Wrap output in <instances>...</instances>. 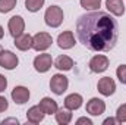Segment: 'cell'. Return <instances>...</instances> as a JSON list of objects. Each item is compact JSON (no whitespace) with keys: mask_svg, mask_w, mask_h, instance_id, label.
I'll list each match as a JSON object with an SVG mask.
<instances>
[{"mask_svg":"<svg viewBox=\"0 0 126 125\" xmlns=\"http://www.w3.org/2000/svg\"><path fill=\"white\" fill-rule=\"evenodd\" d=\"M69 87V80L63 74H54L50 80V90L56 96H63V93Z\"/></svg>","mask_w":126,"mask_h":125,"instance_id":"277c9868","label":"cell"},{"mask_svg":"<svg viewBox=\"0 0 126 125\" xmlns=\"http://www.w3.org/2000/svg\"><path fill=\"white\" fill-rule=\"evenodd\" d=\"M18 63H19V59L13 52H10V50H3L1 52V55H0V68L12 71V69H15L18 66Z\"/></svg>","mask_w":126,"mask_h":125,"instance_id":"30bf717a","label":"cell"},{"mask_svg":"<svg viewBox=\"0 0 126 125\" xmlns=\"http://www.w3.org/2000/svg\"><path fill=\"white\" fill-rule=\"evenodd\" d=\"M7 88V78L0 74V93H3Z\"/></svg>","mask_w":126,"mask_h":125,"instance_id":"484cf974","label":"cell"},{"mask_svg":"<svg viewBox=\"0 0 126 125\" xmlns=\"http://www.w3.org/2000/svg\"><path fill=\"white\" fill-rule=\"evenodd\" d=\"M13 44H15V47H16L18 50H21V52H27V50L32 49V35L24 32V34H21L19 37L15 38Z\"/></svg>","mask_w":126,"mask_h":125,"instance_id":"9a60e30c","label":"cell"},{"mask_svg":"<svg viewBox=\"0 0 126 125\" xmlns=\"http://www.w3.org/2000/svg\"><path fill=\"white\" fill-rule=\"evenodd\" d=\"M7 28H9V34L13 38L19 37L21 34H24V31H25V21H24V18L21 15L12 16L9 19V22H7Z\"/></svg>","mask_w":126,"mask_h":125,"instance_id":"8992f818","label":"cell"},{"mask_svg":"<svg viewBox=\"0 0 126 125\" xmlns=\"http://www.w3.org/2000/svg\"><path fill=\"white\" fill-rule=\"evenodd\" d=\"M57 46L63 50H69L75 46V35L72 31H63L57 37Z\"/></svg>","mask_w":126,"mask_h":125,"instance_id":"7c38bea8","label":"cell"},{"mask_svg":"<svg viewBox=\"0 0 126 125\" xmlns=\"http://www.w3.org/2000/svg\"><path fill=\"white\" fill-rule=\"evenodd\" d=\"M1 52H3V47H1V46H0V55H1Z\"/></svg>","mask_w":126,"mask_h":125,"instance_id":"4dcf8cb0","label":"cell"},{"mask_svg":"<svg viewBox=\"0 0 126 125\" xmlns=\"http://www.w3.org/2000/svg\"><path fill=\"white\" fill-rule=\"evenodd\" d=\"M7 107H9V103H7V100H6V97L0 96V113L4 112V110H7Z\"/></svg>","mask_w":126,"mask_h":125,"instance_id":"d4e9b609","label":"cell"},{"mask_svg":"<svg viewBox=\"0 0 126 125\" xmlns=\"http://www.w3.org/2000/svg\"><path fill=\"white\" fill-rule=\"evenodd\" d=\"M79 3L85 10H98L101 7V0H79Z\"/></svg>","mask_w":126,"mask_h":125,"instance_id":"44dd1931","label":"cell"},{"mask_svg":"<svg viewBox=\"0 0 126 125\" xmlns=\"http://www.w3.org/2000/svg\"><path fill=\"white\" fill-rule=\"evenodd\" d=\"M85 109H87V113H90L91 116H100L106 112V103H104V100H101L98 97H93L87 102Z\"/></svg>","mask_w":126,"mask_h":125,"instance_id":"9c48e42d","label":"cell"},{"mask_svg":"<svg viewBox=\"0 0 126 125\" xmlns=\"http://www.w3.org/2000/svg\"><path fill=\"white\" fill-rule=\"evenodd\" d=\"M54 68H57L59 71H70L73 68V59L66 55H60L54 61Z\"/></svg>","mask_w":126,"mask_h":125,"instance_id":"ac0fdd59","label":"cell"},{"mask_svg":"<svg viewBox=\"0 0 126 125\" xmlns=\"http://www.w3.org/2000/svg\"><path fill=\"white\" fill-rule=\"evenodd\" d=\"M63 19H64V13H63L62 7L53 4L50 7H47L46 13H44V21L48 27L51 28H59L62 25Z\"/></svg>","mask_w":126,"mask_h":125,"instance_id":"7a4b0ae2","label":"cell"},{"mask_svg":"<svg viewBox=\"0 0 126 125\" xmlns=\"http://www.w3.org/2000/svg\"><path fill=\"white\" fill-rule=\"evenodd\" d=\"M44 3H46V0H25V7L28 12L35 13L44 6Z\"/></svg>","mask_w":126,"mask_h":125,"instance_id":"ffe728a7","label":"cell"},{"mask_svg":"<svg viewBox=\"0 0 126 125\" xmlns=\"http://www.w3.org/2000/svg\"><path fill=\"white\" fill-rule=\"evenodd\" d=\"M109 65H110V61H109L107 56H104V55H95V56L91 58L88 66H90V71L91 72L101 74V72H104V71L109 69Z\"/></svg>","mask_w":126,"mask_h":125,"instance_id":"5b68a950","label":"cell"},{"mask_svg":"<svg viewBox=\"0 0 126 125\" xmlns=\"http://www.w3.org/2000/svg\"><path fill=\"white\" fill-rule=\"evenodd\" d=\"M97 90L101 96L110 97L116 91V83L111 77H103V78H100V81L97 84Z\"/></svg>","mask_w":126,"mask_h":125,"instance_id":"52a82bcc","label":"cell"},{"mask_svg":"<svg viewBox=\"0 0 126 125\" xmlns=\"http://www.w3.org/2000/svg\"><path fill=\"white\" fill-rule=\"evenodd\" d=\"M44 116H46V113L43 112V109L40 107V104L30 107V109H28V112H27V121H28L30 124H34V125L43 122Z\"/></svg>","mask_w":126,"mask_h":125,"instance_id":"4fadbf2b","label":"cell"},{"mask_svg":"<svg viewBox=\"0 0 126 125\" xmlns=\"http://www.w3.org/2000/svg\"><path fill=\"white\" fill-rule=\"evenodd\" d=\"M82 102H84V99H82V96L78 93H72L69 94V96H66L64 97V107L66 109H69V110H78L81 106H82Z\"/></svg>","mask_w":126,"mask_h":125,"instance_id":"5bb4252c","label":"cell"},{"mask_svg":"<svg viewBox=\"0 0 126 125\" xmlns=\"http://www.w3.org/2000/svg\"><path fill=\"white\" fill-rule=\"evenodd\" d=\"M76 124H78V125H81V124L93 125V121H91L90 118H87V116H81V118H78V119H76Z\"/></svg>","mask_w":126,"mask_h":125,"instance_id":"4316f807","label":"cell"},{"mask_svg":"<svg viewBox=\"0 0 126 125\" xmlns=\"http://www.w3.org/2000/svg\"><path fill=\"white\" fill-rule=\"evenodd\" d=\"M51 65H53V58L48 53H41V55L35 56V59H34V68L40 74L48 72L50 68H51Z\"/></svg>","mask_w":126,"mask_h":125,"instance_id":"ba28073f","label":"cell"},{"mask_svg":"<svg viewBox=\"0 0 126 125\" xmlns=\"http://www.w3.org/2000/svg\"><path fill=\"white\" fill-rule=\"evenodd\" d=\"M53 44V37L48 32H37L32 37V49L35 52H46L50 46Z\"/></svg>","mask_w":126,"mask_h":125,"instance_id":"3957f363","label":"cell"},{"mask_svg":"<svg viewBox=\"0 0 126 125\" xmlns=\"http://www.w3.org/2000/svg\"><path fill=\"white\" fill-rule=\"evenodd\" d=\"M18 0H0V13H9L15 9Z\"/></svg>","mask_w":126,"mask_h":125,"instance_id":"7402d4cb","label":"cell"},{"mask_svg":"<svg viewBox=\"0 0 126 125\" xmlns=\"http://www.w3.org/2000/svg\"><path fill=\"white\" fill-rule=\"evenodd\" d=\"M54 116H56V122L59 125H67L70 124V121H72V110H69V109H59L56 113H54Z\"/></svg>","mask_w":126,"mask_h":125,"instance_id":"d6986e66","label":"cell"},{"mask_svg":"<svg viewBox=\"0 0 126 125\" xmlns=\"http://www.w3.org/2000/svg\"><path fill=\"white\" fill-rule=\"evenodd\" d=\"M12 100L16 103V104H25L28 100H30V90L27 88V87H24V85H16L13 90H12Z\"/></svg>","mask_w":126,"mask_h":125,"instance_id":"8fae6325","label":"cell"},{"mask_svg":"<svg viewBox=\"0 0 126 125\" xmlns=\"http://www.w3.org/2000/svg\"><path fill=\"white\" fill-rule=\"evenodd\" d=\"M1 125H7V124H15V125H19V121L16 119V118H7V119H3L1 122H0Z\"/></svg>","mask_w":126,"mask_h":125,"instance_id":"83f0119b","label":"cell"},{"mask_svg":"<svg viewBox=\"0 0 126 125\" xmlns=\"http://www.w3.org/2000/svg\"><path fill=\"white\" fill-rule=\"evenodd\" d=\"M116 119L119 121V124L126 122V103L117 107V110H116Z\"/></svg>","mask_w":126,"mask_h":125,"instance_id":"603a6c76","label":"cell"},{"mask_svg":"<svg viewBox=\"0 0 126 125\" xmlns=\"http://www.w3.org/2000/svg\"><path fill=\"white\" fill-rule=\"evenodd\" d=\"M116 75L122 84H126V65H120L116 69Z\"/></svg>","mask_w":126,"mask_h":125,"instance_id":"cb8c5ba5","label":"cell"},{"mask_svg":"<svg viewBox=\"0 0 126 125\" xmlns=\"http://www.w3.org/2000/svg\"><path fill=\"white\" fill-rule=\"evenodd\" d=\"M3 35H4V30H3V27L0 25V40L3 38Z\"/></svg>","mask_w":126,"mask_h":125,"instance_id":"f546056e","label":"cell"},{"mask_svg":"<svg viewBox=\"0 0 126 125\" xmlns=\"http://www.w3.org/2000/svg\"><path fill=\"white\" fill-rule=\"evenodd\" d=\"M40 107L43 109V112L46 115H54L57 110H59V106H57V102L53 100L51 97H43L40 100Z\"/></svg>","mask_w":126,"mask_h":125,"instance_id":"e0dca14e","label":"cell"},{"mask_svg":"<svg viewBox=\"0 0 126 125\" xmlns=\"http://www.w3.org/2000/svg\"><path fill=\"white\" fill-rule=\"evenodd\" d=\"M76 35L91 52H110L119 40V24L110 13L93 10L78 18Z\"/></svg>","mask_w":126,"mask_h":125,"instance_id":"6da1fadb","label":"cell"},{"mask_svg":"<svg viewBox=\"0 0 126 125\" xmlns=\"http://www.w3.org/2000/svg\"><path fill=\"white\" fill-rule=\"evenodd\" d=\"M114 125V124H119V121L116 119V118H107V119H104L103 121V125Z\"/></svg>","mask_w":126,"mask_h":125,"instance_id":"f1b7e54d","label":"cell"},{"mask_svg":"<svg viewBox=\"0 0 126 125\" xmlns=\"http://www.w3.org/2000/svg\"><path fill=\"white\" fill-rule=\"evenodd\" d=\"M106 7L114 16H123V13H125L123 0H106Z\"/></svg>","mask_w":126,"mask_h":125,"instance_id":"2e32d148","label":"cell"}]
</instances>
